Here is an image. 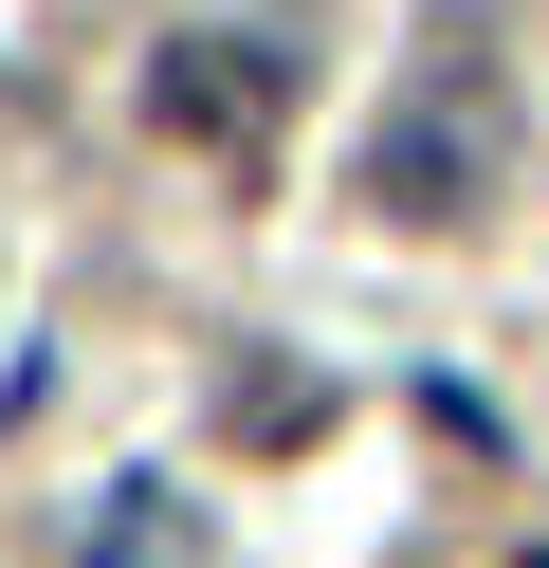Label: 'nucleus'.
<instances>
[{
  "label": "nucleus",
  "mask_w": 549,
  "mask_h": 568,
  "mask_svg": "<svg viewBox=\"0 0 549 568\" xmlns=\"http://www.w3.org/2000/svg\"><path fill=\"white\" fill-rule=\"evenodd\" d=\"M495 165H512V92H495L476 38H439L421 74H403V111L366 129V202H385V221H476Z\"/></svg>",
  "instance_id": "obj_1"
},
{
  "label": "nucleus",
  "mask_w": 549,
  "mask_h": 568,
  "mask_svg": "<svg viewBox=\"0 0 549 568\" xmlns=\"http://www.w3.org/2000/svg\"><path fill=\"white\" fill-rule=\"evenodd\" d=\"M146 129L256 148V129H275V55H256V38H165V55H146Z\"/></svg>",
  "instance_id": "obj_2"
},
{
  "label": "nucleus",
  "mask_w": 549,
  "mask_h": 568,
  "mask_svg": "<svg viewBox=\"0 0 549 568\" xmlns=\"http://www.w3.org/2000/svg\"><path fill=\"white\" fill-rule=\"evenodd\" d=\"M73 568H220V531H202V495H183V477H110L92 531H73Z\"/></svg>",
  "instance_id": "obj_3"
},
{
  "label": "nucleus",
  "mask_w": 549,
  "mask_h": 568,
  "mask_svg": "<svg viewBox=\"0 0 549 568\" xmlns=\"http://www.w3.org/2000/svg\"><path fill=\"white\" fill-rule=\"evenodd\" d=\"M531 568H549V550H531Z\"/></svg>",
  "instance_id": "obj_4"
}]
</instances>
